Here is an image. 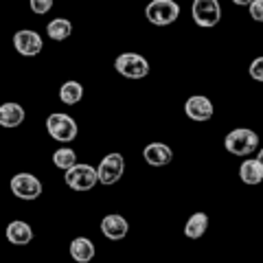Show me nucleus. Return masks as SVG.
Masks as SVG:
<instances>
[{"instance_id": "obj_1", "label": "nucleus", "mask_w": 263, "mask_h": 263, "mask_svg": "<svg viewBox=\"0 0 263 263\" xmlns=\"http://www.w3.org/2000/svg\"><path fill=\"white\" fill-rule=\"evenodd\" d=\"M224 147L233 156H250L259 147V134L248 127H235L224 138Z\"/></svg>"}, {"instance_id": "obj_2", "label": "nucleus", "mask_w": 263, "mask_h": 263, "mask_svg": "<svg viewBox=\"0 0 263 263\" xmlns=\"http://www.w3.org/2000/svg\"><path fill=\"white\" fill-rule=\"evenodd\" d=\"M46 132L57 143H72L77 138L79 127H77V121L72 119L70 114L53 112V114H48V119H46Z\"/></svg>"}, {"instance_id": "obj_3", "label": "nucleus", "mask_w": 263, "mask_h": 263, "mask_svg": "<svg viewBox=\"0 0 263 263\" xmlns=\"http://www.w3.org/2000/svg\"><path fill=\"white\" fill-rule=\"evenodd\" d=\"M64 180L72 191H79V193H86L90 189L97 186V169L90 167L86 162H75L70 169L64 171Z\"/></svg>"}, {"instance_id": "obj_4", "label": "nucleus", "mask_w": 263, "mask_h": 263, "mask_svg": "<svg viewBox=\"0 0 263 263\" xmlns=\"http://www.w3.org/2000/svg\"><path fill=\"white\" fill-rule=\"evenodd\" d=\"M145 18L156 27H169L180 18V5L176 0H152L145 7Z\"/></svg>"}, {"instance_id": "obj_5", "label": "nucleus", "mask_w": 263, "mask_h": 263, "mask_svg": "<svg viewBox=\"0 0 263 263\" xmlns=\"http://www.w3.org/2000/svg\"><path fill=\"white\" fill-rule=\"evenodd\" d=\"M114 70L125 79H143L149 75V62L138 53H121L114 60Z\"/></svg>"}, {"instance_id": "obj_6", "label": "nucleus", "mask_w": 263, "mask_h": 263, "mask_svg": "<svg viewBox=\"0 0 263 263\" xmlns=\"http://www.w3.org/2000/svg\"><path fill=\"white\" fill-rule=\"evenodd\" d=\"M191 15H193V22L197 24V27H202V29L217 27L219 20H221L219 0H193Z\"/></svg>"}, {"instance_id": "obj_7", "label": "nucleus", "mask_w": 263, "mask_h": 263, "mask_svg": "<svg viewBox=\"0 0 263 263\" xmlns=\"http://www.w3.org/2000/svg\"><path fill=\"white\" fill-rule=\"evenodd\" d=\"M123 171H125V158L121 154H108L97 167V180L99 184L110 186L123 178Z\"/></svg>"}, {"instance_id": "obj_8", "label": "nucleus", "mask_w": 263, "mask_h": 263, "mask_svg": "<svg viewBox=\"0 0 263 263\" xmlns=\"http://www.w3.org/2000/svg\"><path fill=\"white\" fill-rule=\"evenodd\" d=\"M11 193L20 200H37L42 195V182L33 174H15L11 178Z\"/></svg>"}, {"instance_id": "obj_9", "label": "nucleus", "mask_w": 263, "mask_h": 263, "mask_svg": "<svg viewBox=\"0 0 263 263\" xmlns=\"http://www.w3.org/2000/svg\"><path fill=\"white\" fill-rule=\"evenodd\" d=\"M13 46H15V51H18L20 55L24 57H35L42 53V35H40L37 31H33V29H22V31H15V35H13Z\"/></svg>"}, {"instance_id": "obj_10", "label": "nucleus", "mask_w": 263, "mask_h": 263, "mask_svg": "<svg viewBox=\"0 0 263 263\" xmlns=\"http://www.w3.org/2000/svg\"><path fill=\"white\" fill-rule=\"evenodd\" d=\"M184 112H186V117L191 119V121H197V123L211 121V119H213V103H211L209 97H204V95H193V97L186 99Z\"/></svg>"}, {"instance_id": "obj_11", "label": "nucleus", "mask_w": 263, "mask_h": 263, "mask_svg": "<svg viewBox=\"0 0 263 263\" xmlns=\"http://www.w3.org/2000/svg\"><path fill=\"white\" fill-rule=\"evenodd\" d=\"M127 230H129L127 219L123 217V215H119V213H110V215H105V217L101 219V233L108 237L110 241H121V239H125Z\"/></svg>"}, {"instance_id": "obj_12", "label": "nucleus", "mask_w": 263, "mask_h": 263, "mask_svg": "<svg viewBox=\"0 0 263 263\" xmlns=\"http://www.w3.org/2000/svg\"><path fill=\"white\" fill-rule=\"evenodd\" d=\"M143 158L149 167H167L174 160V149L164 143H149L143 149Z\"/></svg>"}, {"instance_id": "obj_13", "label": "nucleus", "mask_w": 263, "mask_h": 263, "mask_svg": "<svg viewBox=\"0 0 263 263\" xmlns=\"http://www.w3.org/2000/svg\"><path fill=\"white\" fill-rule=\"evenodd\" d=\"M5 235H7V241L13 243V246H27L33 241V228L22 219L11 221V224L7 226Z\"/></svg>"}, {"instance_id": "obj_14", "label": "nucleus", "mask_w": 263, "mask_h": 263, "mask_svg": "<svg viewBox=\"0 0 263 263\" xmlns=\"http://www.w3.org/2000/svg\"><path fill=\"white\" fill-rule=\"evenodd\" d=\"M70 257L72 261H77V263H90L95 259V254H97V248H95V243L88 239V237H75V239L70 241Z\"/></svg>"}, {"instance_id": "obj_15", "label": "nucleus", "mask_w": 263, "mask_h": 263, "mask_svg": "<svg viewBox=\"0 0 263 263\" xmlns=\"http://www.w3.org/2000/svg\"><path fill=\"white\" fill-rule=\"evenodd\" d=\"M239 178L243 184H250V186H257L261 184L263 180V160L259 158H246L239 167Z\"/></svg>"}, {"instance_id": "obj_16", "label": "nucleus", "mask_w": 263, "mask_h": 263, "mask_svg": "<svg viewBox=\"0 0 263 263\" xmlns=\"http://www.w3.org/2000/svg\"><path fill=\"white\" fill-rule=\"evenodd\" d=\"M24 121V108L20 103H13V101H7L0 105V125L3 127H18L22 125Z\"/></svg>"}, {"instance_id": "obj_17", "label": "nucleus", "mask_w": 263, "mask_h": 263, "mask_svg": "<svg viewBox=\"0 0 263 263\" xmlns=\"http://www.w3.org/2000/svg\"><path fill=\"white\" fill-rule=\"evenodd\" d=\"M206 230H209V215L206 213H193L184 224V235L189 239H200Z\"/></svg>"}, {"instance_id": "obj_18", "label": "nucleus", "mask_w": 263, "mask_h": 263, "mask_svg": "<svg viewBox=\"0 0 263 263\" xmlns=\"http://www.w3.org/2000/svg\"><path fill=\"white\" fill-rule=\"evenodd\" d=\"M72 33V22L68 18H55L48 22L46 27V35L53 40V42H64V40H68Z\"/></svg>"}, {"instance_id": "obj_19", "label": "nucleus", "mask_w": 263, "mask_h": 263, "mask_svg": "<svg viewBox=\"0 0 263 263\" xmlns=\"http://www.w3.org/2000/svg\"><path fill=\"white\" fill-rule=\"evenodd\" d=\"M81 99H84V86L75 79L64 81L62 88H60V101L66 105H77Z\"/></svg>"}, {"instance_id": "obj_20", "label": "nucleus", "mask_w": 263, "mask_h": 263, "mask_svg": "<svg viewBox=\"0 0 263 263\" xmlns=\"http://www.w3.org/2000/svg\"><path fill=\"white\" fill-rule=\"evenodd\" d=\"M75 162H77L75 149H70V147H60V149H55V154H53V164H55L57 169L66 171V169H70Z\"/></svg>"}, {"instance_id": "obj_21", "label": "nucleus", "mask_w": 263, "mask_h": 263, "mask_svg": "<svg viewBox=\"0 0 263 263\" xmlns=\"http://www.w3.org/2000/svg\"><path fill=\"white\" fill-rule=\"evenodd\" d=\"M53 3L55 0H29V5H31V11L33 13H37V15H44L53 9Z\"/></svg>"}, {"instance_id": "obj_22", "label": "nucleus", "mask_w": 263, "mask_h": 263, "mask_svg": "<svg viewBox=\"0 0 263 263\" xmlns=\"http://www.w3.org/2000/svg\"><path fill=\"white\" fill-rule=\"evenodd\" d=\"M250 77L254 81H263V57H254L250 64Z\"/></svg>"}, {"instance_id": "obj_23", "label": "nucleus", "mask_w": 263, "mask_h": 263, "mask_svg": "<svg viewBox=\"0 0 263 263\" xmlns=\"http://www.w3.org/2000/svg\"><path fill=\"white\" fill-rule=\"evenodd\" d=\"M248 11H250L252 20L263 22V0H252V3L248 5Z\"/></svg>"}, {"instance_id": "obj_24", "label": "nucleus", "mask_w": 263, "mask_h": 263, "mask_svg": "<svg viewBox=\"0 0 263 263\" xmlns=\"http://www.w3.org/2000/svg\"><path fill=\"white\" fill-rule=\"evenodd\" d=\"M233 3H235V5H239V7H248L252 0H233Z\"/></svg>"}]
</instances>
